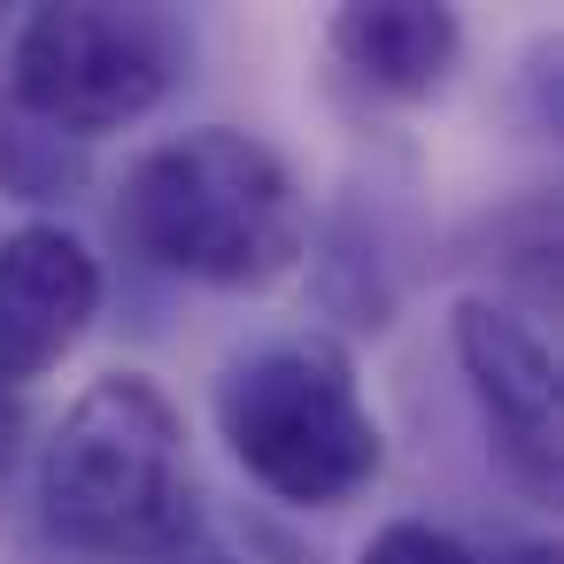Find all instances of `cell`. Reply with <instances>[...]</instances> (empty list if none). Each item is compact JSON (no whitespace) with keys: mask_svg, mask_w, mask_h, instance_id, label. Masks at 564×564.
Wrapping results in <instances>:
<instances>
[{"mask_svg":"<svg viewBox=\"0 0 564 564\" xmlns=\"http://www.w3.org/2000/svg\"><path fill=\"white\" fill-rule=\"evenodd\" d=\"M117 232L155 271L209 294H263L310 248V202L286 155L232 124H194L132 155Z\"/></svg>","mask_w":564,"mask_h":564,"instance_id":"cell-1","label":"cell"},{"mask_svg":"<svg viewBox=\"0 0 564 564\" xmlns=\"http://www.w3.org/2000/svg\"><path fill=\"white\" fill-rule=\"evenodd\" d=\"M40 518L55 541L117 564L171 556L194 533L186 417L148 371H101L40 441Z\"/></svg>","mask_w":564,"mask_h":564,"instance_id":"cell-2","label":"cell"},{"mask_svg":"<svg viewBox=\"0 0 564 564\" xmlns=\"http://www.w3.org/2000/svg\"><path fill=\"white\" fill-rule=\"evenodd\" d=\"M217 433L232 464L286 510H340L387 464V433L356 387V364L325 333L232 356L217 379Z\"/></svg>","mask_w":564,"mask_h":564,"instance_id":"cell-3","label":"cell"},{"mask_svg":"<svg viewBox=\"0 0 564 564\" xmlns=\"http://www.w3.org/2000/svg\"><path fill=\"white\" fill-rule=\"evenodd\" d=\"M194 40L163 9H109V0H47L0 40V94L55 140H109L163 109Z\"/></svg>","mask_w":564,"mask_h":564,"instance_id":"cell-4","label":"cell"},{"mask_svg":"<svg viewBox=\"0 0 564 564\" xmlns=\"http://www.w3.org/2000/svg\"><path fill=\"white\" fill-rule=\"evenodd\" d=\"M448 340H456L471 410L487 425V448L502 456V471L533 502H556V487H564V410H556L549 340L495 294H464L448 310Z\"/></svg>","mask_w":564,"mask_h":564,"instance_id":"cell-5","label":"cell"},{"mask_svg":"<svg viewBox=\"0 0 564 564\" xmlns=\"http://www.w3.org/2000/svg\"><path fill=\"white\" fill-rule=\"evenodd\" d=\"M101 256L70 225H17L0 232V387H32L47 379L101 317Z\"/></svg>","mask_w":564,"mask_h":564,"instance_id":"cell-6","label":"cell"},{"mask_svg":"<svg viewBox=\"0 0 564 564\" xmlns=\"http://www.w3.org/2000/svg\"><path fill=\"white\" fill-rule=\"evenodd\" d=\"M325 55L364 101L417 109L456 78L464 24H456V9H433V0H348L325 24Z\"/></svg>","mask_w":564,"mask_h":564,"instance_id":"cell-7","label":"cell"},{"mask_svg":"<svg viewBox=\"0 0 564 564\" xmlns=\"http://www.w3.org/2000/svg\"><path fill=\"white\" fill-rule=\"evenodd\" d=\"M356 564H479L448 525H425V518H387L364 549H356Z\"/></svg>","mask_w":564,"mask_h":564,"instance_id":"cell-8","label":"cell"},{"mask_svg":"<svg viewBox=\"0 0 564 564\" xmlns=\"http://www.w3.org/2000/svg\"><path fill=\"white\" fill-rule=\"evenodd\" d=\"M24 433H32L24 394H17V387H0V495H9V479H17V464H24Z\"/></svg>","mask_w":564,"mask_h":564,"instance_id":"cell-9","label":"cell"},{"mask_svg":"<svg viewBox=\"0 0 564 564\" xmlns=\"http://www.w3.org/2000/svg\"><path fill=\"white\" fill-rule=\"evenodd\" d=\"M502 564H556V549H549V541H525V549H510Z\"/></svg>","mask_w":564,"mask_h":564,"instance_id":"cell-10","label":"cell"},{"mask_svg":"<svg viewBox=\"0 0 564 564\" xmlns=\"http://www.w3.org/2000/svg\"><path fill=\"white\" fill-rule=\"evenodd\" d=\"M0 40H9V24H0ZM0 124H9V94H0Z\"/></svg>","mask_w":564,"mask_h":564,"instance_id":"cell-11","label":"cell"}]
</instances>
